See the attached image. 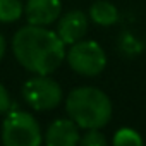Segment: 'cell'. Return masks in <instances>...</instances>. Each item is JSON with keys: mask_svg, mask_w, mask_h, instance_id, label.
I'll return each mask as SVG.
<instances>
[{"mask_svg": "<svg viewBox=\"0 0 146 146\" xmlns=\"http://www.w3.org/2000/svg\"><path fill=\"white\" fill-rule=\"evenodd\" d=\"M65 110L81 129H102L112 117V102L102 90L81 86L69 93Z\"/></svg>", "mask_w": 146, "mask_h": 146, "instance_id": "obj_2", "label": "cell"}, {"mask_svg": "<svg viewBox=\"0 0 146 146\" xmlns=\"http://www.w3.org/2000/svg\"><path fill=\"white\" fill-rule=\"evenodd\" d=\"M62 12L60 0H28L24 5V14L28 24L35 26H50L53 24Z\"/></svg>", "mask_w": 146, "mask_h": 146, "instance_id": "obj_6", "label": "cell"}, {"mask_svg": "<svg viewBox=\"0 0 146 146\" xmlns=\"http://www.w3.org/2000/svg\"><path fill=\"white\" fill-rule=\"evenodd\" d=\"M2 143L5 146H38L41 129L38 120L23 110H11L2 125Z\"/></svg>", "mask_w": 146, "mask_h": 146, "instance_id": "obj_3", "label": "cell"}, {"mask_svg": "<svg viewBox=\"0 0 146 146\" xmlns=\"http://www.w3.org/2000/svg\"><path fill=\"white\" fill-rule=\"evenodd\" d=\"M112 143L115 146H141L143 144V137L139 136V132H136L134 129L129 127H122L115 132Z\"/></svg>", "mask_w": 146, "mask_h": 146, "instance_id": "obj_12", "label": "cell"}, {"mask_svg": "<svg viewBox=\"0 0 146 146\" xmlns=\"http://www.w3.org/2000/svg\"><path fill=\"white\" fill-rule=\"evenodd\" d=\"M16 60L31 74L50 76L65 58V43L46 26L28 24L12 38Z\"/></svg>", "mask_w": 146, "mask_h": 146, "instance_id": "obj_1", "label": "cell"}, {"mask_svg": "<svg viewBox=\"0 0 146 146\" xmlns=\"http://www.w3.org/2000/svg\"><path fill=\"white\" fill-rule=\"evenodd\" d=\"M65 58L70 69L81 76H98L107 65V55L103 48L91 40H79L72 43L65 52Z\"/></svg>", "mask_w": 146, "mask_h": 146, "instance_id": "obj_4", "label": "cell"}, {"mask_svg": "<svg viewBox=\"0 0 146 146\" xmlns=\"http://www.w3.org/2000/svg\"><path fill=\"white\" fill-rule=\"evenodd\" d=\"M23 96L31 108L45 112V110L55 108L62 102V88L52 78L35 74V78L24 83Z\"/></svg>", "mask_w": 146, "mask_h": 146, "instance_id": "obj_5", "label": "cell"}, {"mask_svg": "<svg viewBox=\"0 0 146 146\" xmlns=\"http://www.w3.org/2000/svg\"><path fill=\"white\" fill-rule=\"evenodd\" d=\"M79 143L83 146H105L107 137L102 132H98V129H88V132L79 139Z\"/></svg>", "mask_w": 146, "mask_h": 146, "instance_id": "obj_13", "label": "cell"}, {"mask_svg": "<svg viewBox=\"0 0 146 146\" xmlns=\"http://www.w3.org/2000/svg\"><path fill=\"white\" fill-rule=\"evenodd\" d=\"M14 107H16V103H12L9 91L5 90L4 84H0V113H7V112L14 110Z\"/></svg>", "mask_w": 146, "mask_h": 146, "instance_id": "obj_14", "label": "cell"}, {"mask_svg": "<svg viewBox=\"0 0 146 146\" xmlns=\"http://www.w3.org/2000/svg\"><path fill=\"white\" fill-rule=\"evenodd\" d=\"M119 50L122 55L125 57H136L143 52V43L129 31H124L120 36H119V43H117Z\"/></svg>", "mask_w": 146, "mask_h": 146, "instance_id": "obj_11", "label": "cell"}, {"mask_svg": "<svg viewBox=\"0 0 146 146\" xmlns=\"http://www.w3.org/2000/svg\"><path fill=\"white\" fill-rule=\"evenodd\" d=\"M24 12L21 0H0V23L9 24L17 21Z\"/></svg>", "mask_w": 146, "mask_h": 146, "instance_id": "obj_10", "label": "cell"}, {"mask_svg": "<svg viewBox=\"0 0 146 146\" xmlns=\"http://www.w3.org/2000/svg\"><path fill=\"white\" fill-rule=\"evenodd\" d=\"M90 17L98 26H112L119 21V11L107 0H98L90 9Z\"/></svg>", "mask_w": 146, "mask_h": 146, "instance_id": "obj_9", "label": "cell"}, {"mask_svg": "<svg viewBox=\"0 0 146 146\" xmlns=\"http://www.w3.org/2000/svg\"><path fill=\"white\" fill-rule=\"evenodd\" d=\"M88 31V17L83 11H70L57 24V35L65 45H72L79 40Z\"/></svg>", "mask_w": 146, "mask_h": 146, "instance_id": "obj_8", "label": "cell"}, {"mask_svg": "<svg viewBox=\"0 0 146 146\" xmlns=\"http://www.w3.org/2000/svg\"><path fill=\"white\" fill-rule=\"evenodd\" d=\"M79 125L72 119H58L50 124L45 143L48 146H76L79 144Z\"/></svg>", "mask_w": 146, "mask_h": 146, "instance_id": "obj_7", "label": "cell"}, {"mask_svg": "<svg viewBox=\"0 0 146 146\" xmlns=\"http://www.w3.org/2000/svg\"><path fill=\"white\" fill-rule=\"evenodd\" d=\"M4 53H5V40H4L2 35H0V60H2Z\"/></svg>", "mask_w": 146, "mask_h": 146, "instance_id": "obj_15", "label": "cell"}]
</instances>
